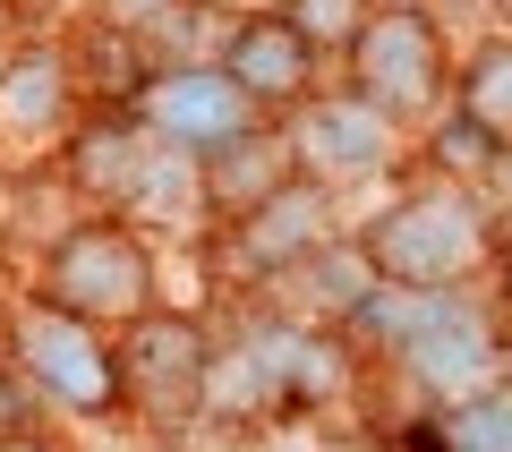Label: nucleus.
I'll return each instance as SVG.
<instances>
[{
    "label": "nucleus",
    "mask_w": 512,
    "mask_h": 452,
    "mask_svg": "<svg viewBox=\"0 0 512 452\" xmlns=\"http://www.w3.org/2000/svg\"><path fill=\"white\" fill-rule=\"evenodd\" d=\"M52 308L77 325H137L154 316V256L120 222H86L52 248Z\"/></svg>",
    "instance_id": "nucleus-1"
},
{
    "label": "nucleus",
    "mask_w": 512,
    "mask_h": 452,
    "mask_svg": "<svg viewBox=\"0 0 512 452\" xmlns=\"http://www.w3.org/2000/svg\"><path fill=\"white\" fill-rule=\"evenodd\" d=\"M367 256H376V282H393V290H444L478 256V214L461 197H419L376 231Z\"/></svg>",
    "instance_id": "nucleus-2"
},
{
    "label": "nucleus",
    "mask_w": 512,
    "mask_h": 452,
    "mask_svg": "<svg viewBox=\"0 0 512 452\" xmlns=\"http://www.w3.org/2000/svg\"><path fill=\"white\" fill-rule=\"evenodd\" d=\"M205 359H214V350H205L188 325H171V316H137L128 342L111 350V384H120V401L137 418H188L205 401Z\"/></svg>",
    "instance_id": "nucleus-3"
},
{
    "label": "nucleus",
    "mask_w": 512,
    "mask_h": 452,
    "mask_svg": "<svg viewBox=\"0 0 512 452\" xmlns=\"http://www.w3.org/2000/svg\"><path fill=\"white\" fill-rule=\"evenodd\" d=\"M18 376L35 401H52V410H77V418H103L120 410V384H111V342H94L77 316H26L18 325Z\"/></svg>",
    "instance_id": "nucleus-4"
},
{
    "label": "nucleus",
    "mask_w": 512,
    "mask_h": 452,
    "mask_svg": "<svg viewBox=\"0 0 512 452\" xmlns=\"http://www.w3.org/2000/svg\"><path fill=\"white\" fill-rule=\"evenodd\" d=\"M350 52H359V94L384 120H402V111H419V103L444 94V43H436V26H427L419 9L367 18L359 35H350Z\"/></svg>",
    "instance_id": "nucleus-5"
},
{
    "label": "nucleus",
    "mask_w": 512,
    "mask_h": 452,
    "mask_svg": "<svg viewBox=\"0 0 512 452\" xmlns=\"http://www.w3.org/2000/svg\"><path fill=\"white\" fill-rule=\"evenodd\" d=\"M222 77H231L239 103H299L308 77H316V52H308V35L274 9V18L231 26V43H222Z\"/></svg>",
    "instance_id": "nucleus-6"
},
{
    "label": "nucleus",
    "mask_w": 512,
    "mask_h": 452,
    "mask_svg": "<svg viewBox=\"0 0 512 452\" xmlns=\"http://www.w3.org/2000/svg\"><path fill=\"white\" fill-rule=\"evenodd\" d=\"M154 120H163L171 145H205V154L248 137V103L231 94V77H163L154 86Z\"/></svg>",
    "instance_id": "nucleus-7"
},
{
    "label": "nucleus",
    "mask_w": 512,
    "mask_h": 452,
    "mask_svg": "<svg viewBox=\"0 0 512 452\" xmlns=\"http://www.w3.org/2000/svg\"><path fill=\"white\" fill-rule=\"evenodd\" d=\"M239 248H248V265H256V273H291V265H308V256L325 248V214H316V197L291 180V188H274V197L248 214Z\"/></svg>",
    "instance_id": "nucleus-8"
},
{
    "label": "nucleus",
    "mask_w": 512,
    "mask_h": 452,
    "mask_svg": "<svg viewBox=\"0 0 512 452\" xmlns=\"http://www.w3.org/2000/svg\"><path fill=\"white\" fill-rule=\"evenodd\" d=\"M461 120L487 128L495 145H512V43H495V52L470 60V77H461Z\"/></svg>",
    "instance_id": "nucleus-9"
},
{
    "label": "nucleus",
    "mask_w": 512,
    "mask_h": 452,
    "mask_svg": "<svg viewBox=\"0 0 512 452\" xmlns=\"http://www.w3.org/2000/svg\"><path fill=\"white\" fill-rule=\"evenodd\" d=\"M282 18H291L299 35H308V52H316V43H350L367 26V9H359V0H291Z\"/></svg>",
    "instance_id": "nucleus-10"
},
{
    "label": "nucleus",
    "mask_w": 512,
    "mask_h": 452,
    "mask_svg": "<svg viewBox=\"0 0 512 452\" xmlns=\"http://www.w3.org/2000/svg\"><path fill=\"white\" fill-rule=\"evenodd\" d=\"M35 427H43V401L26 393L18 367H0V452H26V444H35Z\"/></svg>",
    "instance_id": "nucleus-11"
},
{
    "label": "nucleus",
    "mask_w": 512,
    "mask_h": 452,
    "mask_svg": "<svg viewBox=\"0 0 512 452\" xmlns=\"http://www.w3.org/2000/svg\"><path fill=\"white\" fill-rule=\"evenodd\" d=\"M495 154H504V145L487 137V128H470V120H444V137H436V163H495Z\"/></svg>",
    "instance_id": "nucleus-12"
},
{
    "label": "nucleus",
    "mask_w": 512,
    "mask_h": 452,
    "mask_svg": "<svg viewBox=\"0 0 512 452\" xmlns=\"http://www.w3.org/2000/svg\"><path fill=\"white\" fill-rule=\"evenodd\" d=\"M94 9H103V18H120V26H146V18H163L171 0H94Z\"/></svg>",
    "instance_id": "nucleus-13"
},
{
    "label": "nucleus",
    "mask_w": 512,
    "mask_h": 452,
    "mask_svg": "<svg viewBox=\"0 0 512 452\" xmlns=\"http://www.w3.org/2000/svg\"><path fill=\"white\" fill-rule=\"evenodd\" d=\"M393 9H419V0H393Z\"/></svg>",
    "instance_id": "nucleus-14"
}]
</instances>
